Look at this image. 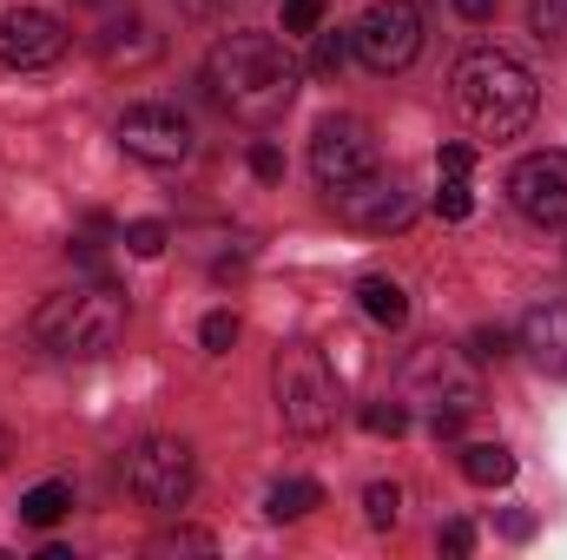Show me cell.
Listing matches in <instances>:
<instances>
[{"label":"cell","mask_w":567,"mask_h":560,"mask_svg":"<svg viewBox=\"0 0 567 560\" xmlns=\"http://www.w3.org/2000/svg\"><path fill=\"white\" fill-rule=\"evenodd\" d=\"M212 100L245 120V126H278L297 100V60L284 53L271 33H225L205 60Z\"/></svg>","instance_id":"cell-1"},{"label":"cell","mask_w":567,"mask_h":560,"mask_svg":"<svg viewBox=\"0 0 567 560\" xmlns=\"http://www.w3.org/2000/svg\"><path fill=\"white\" fill-rule=\"evenodd\" d=\"M455 106H462V120H468L482 139L502 145V139H522V133L535 126L542 93H535V73H528L515 53L475 46V53L455 60Z\"/></svg>","instance_id":"cell-2"},{"label":"cell","mask_w":567,"mask_h":560,"mask_svg":"<svg viewBox=\"0 0 567 560\" xmlns=\"http://www.w3.org/2000/svg\"><path fill=\"white\" fill-rule=\"evenodd\" d=\"M126 336V290L113 278H93L86 290H60L33 310V343L53 350V356H106L113 343Z\"/></svg>","instance_id":"cell-3"},{"label":"cell","mask_w":567,"mask_h":560,"mask_svg":"<svg viewBox=\"0 0 567 560\" xmlns=\"http://www.w3.org/2000/svg\"><path fill=\"white\" fill-rule=\"evenodd\" d=\"M403 396L429 409L435 442L462 435V422L482 409V383H475L468 356L449 350V343H416V350H410V363H403Z\"/></svg>","instance_id":"cell-4"},{"label":"cell","mask_w":567,"mask_h":560,"mask_svg":"<svg viewBox=\"0 0 567 560\" xmlns=\"http://www.w3.org/2000/svg\"><path fill=\"white\" fill-rule=\"evenodd\" d=\"M271 390H278V416L290 435H330V422H337V376H330L323 350L284 343L278 363H271Z\"/></svg>","instance_id":"cell-5"},{"label":"cell","mask_w":567,"mask_h":560,"mask_svg":"<svg viewBox=\"0 0 567 560\" xmlns=\"http://www.w3.org/2000/svg\"><path fill=\"white\" fill-rule=\"evenodd\" d=\"M126 488L140 495L145 508H165V515H178V508L192 501V488H198L192 442H178V435H145L140 448L126 455Z\"/></svg>","instance_id":"cell-6"},{"label":"cell","mask_w":567,"mask_h":560,"mask_svg":"<svg viewBox=\"0 0 567 560\" xmlns=\"http://www.w3.org/2000/svg\"><path fill=\"white\" fill-rule=\"evenodd\" d=\"M350 53H357L370 73H403V66L423 53V13H416V0H377V7L357 20Z\"/></svg>","instance_id":"cell-7"},{"label":"cell","mask_w":567,"mask_h":560,"mask_svg":"<svg viewBox=\"0 0 567 560\" xmlns=\"http://www.w3.org/2000/svg\"><path fill=\"white\" fill-rule=\"evenodd\" d=\"M310 172H317L323 191H343V185L370 178V172H377V139H370V126L350 120V113L323 120V126L310 133Z\"/></svg>","instance_id":"cell-8"},{"label":"cell","mask_w":567,"mask_h":560,"mask_svg":"<svg viewBox=\"0 0 567 560\" xmlns=\"http://www.w3.org/2000/svg\"><path fill=\"white\" fill-rule=\"evenodd\" d=\"M120 145L140 165H185L192 158V120L165 100H140V106L120 113Z\"/></svg>","instance_id":"cell-9"},{"label":"cell","mask_w":567,"mask_h":560,"mask_svg":"<svg viewBox=\"0 0 567 560\" xmlns=\"http://www.w3.org/2000/svg\"><path fill=\"white\" fill-rule=\"evenodd\" d=\"M508 198L528 225H567V152H528L515 172H508Z\"/></svg>","instance_id":"cell-10"},{"label":"cell","mask_w":567,"mask_h":560,"mask_svg":"<svg viewBox=\"0 0 567 560\" xmlns=\"http://www.w3.org/2000/svg\"><path fill=\"white\" fill-rule=\"evenodd\" d=\"M60 53H66V20H60V13H47V7H20V13L0 20V66L33 73V66H53Z\"/></svg>","instance_id":"cell-11"},{"label":"cell","mask_w":567,"mask_h":560,"mask_svg":"<svg viewBox=\"0 0 567 560\" xmlns=\"http://www.w3.org/2000/svg\"><path fill=\"white\" fill-rule=\"evenodd\" d=\"M337 198V211L357 225V231H403L410 218H416V198L396 185V178H357V185H343V191H330Z\"/></svg>","instance_id":"cell-12"},{"label":"cell","mask_w":567,"mask_h":560,"mask_svg":"<svg viewBox=\"0 0 567 560\" xmlns=\"http://www.w3.org/2000/svg\"><path fill=\"white\" fill-rule=\"evenodd\" d=\"M522 350H528V363L542 376L567 383V297H548V303H535L522 317Z\"/></svg>","instance_id":"cell-13"},{"label":"cell","mask_w":567,"mask_h":560,"mask_svg":"<svg viewBox=\"0 0 567 560\" xmlns=\"http://www.w3.org/2000/svg\"><path fill=\"white\" fill-rule=\"evenodd\" d=\"M357 303H363V317L383 323V330H403V323H410V290L396 278H363L357 283Z\"/></svg>","instance_id":"cell-14"},{"label":"cell","mask_w":567,"mask_h":560,"mask_svg":"<svg viewBox=\"0 0 567 560\" xmlns=\"http://www.w3.org/2000/svg\"><path fill=\"white\" fill-rule=\"evenodd\" d=\"M152 53H158V40L145 33L140 20H113V27L100 33V60H106V66H145Z\"/></svg>","instance_id":"cell-15"},{"label":"cell","mask_w":567,"mask_h":560,"mask_svg":"<svg viewBox=\"0 0 567 560\" xmlns=\"http://www.w3.org/2000/svg\"><path fill=\"white\" fill-rule=\"evenodd\" d=\"M462 475L475 488H508L515 481V455L502 442H475V448H462Z\"/></svg>","instance_id":"cell-16"},{"label":"cell","mask_w":567,"mask_h":560,"mask_svg":"<svg viewBox=\"0 0 567 560\" xmlns=\"http://www.w3.org/2000/svg\"><path fill=\"white\" fill-rule=\"evenodd\" d=\"M66 508H73V488H66V481H40V488L20 495V521H27V528H53Z\"/></svg>","instance_id":"cell-17"},{"label":"cell","mask_w":567,"mask_h":560,"mask_svg":"<svg viewBox=\"0 0 567 560\" xmlns=\"http://www.w3.org/2000/svg\"><path fill=\"white\" fill-rule=\"evenodd\" d=\"M323 508V488L317 481H278L271 495H265V515L271 521H303V515H317Z\"/></svg>","instance_id":"cell-18"},{"label":"cell","mask_w":567,"mask_h":560,"mask_svg":"<svg viewBox=\"0 0 567 560\" xmlns=\"http://www.w3.org/2000/svg\"><path fill=\"white\" fill-rule=\"evenodd\" d=\"M528 27L548 53H567V0H528Z\"/></svg>","instance_id":"cell-19"},{"label":"cell","mask_w":567,"mask_h":560,"mask_svg":"<svg viewBox=\"0 0 567 560\" xmlns=\"http://www.w3.org/2000/svg\"><path fill=\"white\" fill-rule=\"evenodd\" d=\"M363 515H370V528H396L403 488H396V481H370V488H363Z\"/></svg>","instance_id":"cell-20"},{"label":"cell","mask_w":567,"mask_h":560,"mask_svg":"<svg viewBox=\"0 0 567 560\" xmlns=\"http://www.w3.org/2000/svg\"><path fill=\"white\" fill-rule=\"evenodd\" d=\"M120 245H126L133 258H165V245H172V231H165L158 218H133V225L120 231Z\"/></svg>","instance_id":"cell-21"},{"label":"cell","mask_w":567,"mask_h":560,"mask_svg":"<svg viewBox=\"0 0 567 560\" xmlns=\"http://www.w3.org/2000/svg\"><path fill=\"white\" fill-rule=\"evenodd\" d=\"M343 60H350V33H317V46H310V73H317V80H337Z\"/></svg>","instance_id":"cell-22"},{"label":"cell","mask_w":567,"mask_h":560,"mask_svg":"<svg viewBox=\"0 0 567 560\" xmlns=\"http://www.w3.org/2000/svg\"><path fill=\"white\" fill-rule=\"evenodd\" d=\"M435 211H442L449 225H462V218L475 211V191H468V178H449V172H442V191H435Z\"/></svg>","instance_id":"cell-23"},{"label":"cell","mask_w":567,"mask_h":560,"mask_svg":"<svg viewBox=\"0 0 567 560\" xmlns=\"http://www.w3.org/2000/svg\"><path fill=\"white\" fill-rule=\"evenodd\" d=\"M363 428L396 442V435H410V409L403 403H363Z\"/></svg>","instance_id":"cell-24"},{"label":"cell","mask_w":567,"mask_h":560,"mask_svg":"<svg viewBox=\"0 0 567 560\" xmlns=\"http://www.w3.org/2000/svg\"><path fill=\"white\" fill-rule=\"evenodd\" d=\"M198 343H205L212 356H225V350L238 343V317H231V310H212V317L198 323Z\"/></svg>","instance_id":"cell-25"},{"label":"cell","mask_w":567,"mask_h":560,"mask_svg":"<svg viewBox=\"0 0 567 560\" xmlns=\"http://www.w3.org/2000/svg\"><path fill=\"white\" fill-rule=\"evenodd\" d=\"M218 541L212 535H198V528H178V535H158L152 541V554H212Z\"/></svg>","instance_id":"cell-26"},{"label":"cell","mask_w":567,"mask_h":560,"mask_svg":"<svg viewBox=\"0 0 567 560\" xmlns=\"http://www.w3.org/2000/svg\"><path fill=\"white\" fill-rule=\"evenodd\" d=\"M330 0H284V33H317Z\"/></svg>","instance_id":"cell-27"},{"label":"cell","mask_w":567,"mask_h":560,"mask_svg":"<svg viewBox=\"0 0 567 560\" xmlns=\"http://www.w3.org/2000/svg\"><path fill=\"white\" fill-rule=\"evenodd\" d=\"M468 350H475V356H482V363H502V356H508V350H515V336H508V330H502V323H488V330H475V336H468Z\"/></svg>","instance_id":"cell-28"},{"label":"cell","mask_w":567,"mask_h":560,"mask_svg":"<svg viewBox=\"0 0 567 560\" xmlns=\"http://www.w3.org/2000/svg\"><path fill=\"white\" fill-rule=\"evenodd\" d=\"M251 178H265V185H278V178H284V152L271 139L251 145Z\"/></svg>","instance_id":"cell-29"},{"label":"cell","mask_w":567,"mask_h":560,"mask_svg":"<svg viewBox=\"0 0 567 560\" xmlns=\"http://www.w3.org/2000/svg\"><path fill=\"white\" fill-rule=\"evenodd\" d=\"M435 165H442V172H449V178H468V172H475V145H442V152H435Z\"/></svg>","instance_id":"cell-30"},{"label":"cell","mask_w":567,"mask_h":560,"mask_svg":"<svg viewBox=\"0 0 567 560\" xmlns=\"http://www.w3.org/2000/svg\"><path fill=\"white\" fill-rule=\"evenodd\" d=\"M442 548H449L455 560L475 554V521H462V515H455V521H442Z\"/></svg>","instance_id":"cell-31"},{"label":"cell","mask_w":567,"mask_h":560,"mask_svg":"<svg viewBox=\"0 0 567 560\" xmlns=\"http://www.w3.org/2000/svg\"><path fill=\"white\" fill-rule=\"evenodd\" d=\"M502 535H508V541H528V535H535V515L508 508V515H502Z\"/></svg>","instance_id":"cell-32"},{"label":"cell","mask_w":567,"mask_h":560,"mask_svg":"<svg viewBox=\"0 0 567 560\" xmlns=\"http://www.w3.org/2000/svg\"><path fill=\"white\" fill-rule=\"evenodd\" d=\"M462 20H495V0H449Z\"/></svg>","instance_id":"cell-33"},{"label":"cell","mask_w":567,"mask_h":560,"mask_svg":"<svg viewBox=\"0 0 567 560\" xmlns=\"http://www.w3.org/2000/svg\"><path fill=\"white\" fill-rule=\"evenodd\" d=\"M7 455H13V442H7V428H0V468H7Z\"/></svg>","instance_id":"cell-34"},{"label":"cell","mask_w":567,"mask_h":560,"mask_svg":"<svg viewBox=\"0 0 567 560\" xmlns=\"http://www.w3.org/2000/svg\"><path fill=\"white\" fill-rule=\"evenodd\" d=\"M73 7H113V0H73Z\"/></svg>","instance_id":"cell-35"},{"label":"cell","mask_w":567,"mask_h":560,"mask_svg":"<svg viewBox=\"0 0 567 560\" xmlns=\"http://www.w3.org/2000/svg\"><path fill=\"white\" fill-rule=\"evenodd\" d=\"M185 7H218V0H185Z\"/></svg>","instance_id":"cell-36"}]
</instances>
